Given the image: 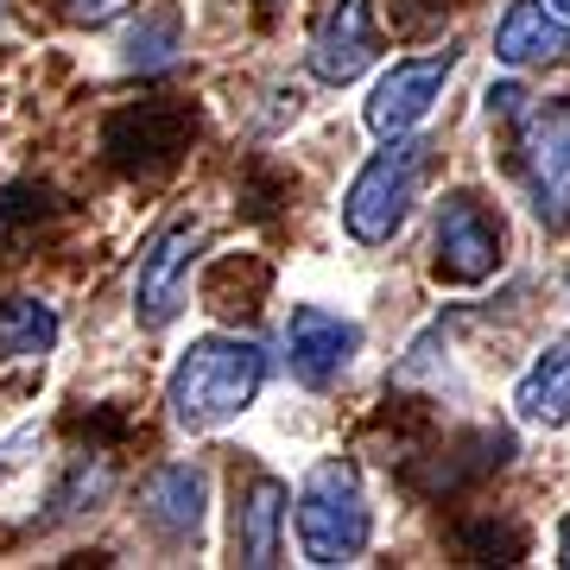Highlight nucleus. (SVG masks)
Returning a JSON list of instances; mask_svg holds the SVG:
<instances>
[{"mask_svg":"<svg viewBox=\"0 0 570 570\" xmlns=\"http://www.w3.org/2000/svg\"><path fill=\"white\" fill-rule=\"evenodd\" d=\"M261 381H266L261 343H247V336H204V343H190L178 355L165 406H171V419L184 431H216L254 406Z\"/></svg>","mask_w":570,"mask_h":570,"instance_id":"f257e3e1","label":"nucleus"},{"mask_svg":"<svg viewBox=\"0 0 570 570\" xmlns=\"http://www.w3.org/2000/svg\"><path fill=\"white\" fill-rule=\"evenodd\" d=\"M431 140H412V134H393L387 153H374V159L355 171L343 197V235L355 247H387L400 228H406L412 204H419V190H425V171H431Z\"/></svg>","mask_w":570,"mask_h":570,"instance_id":"f03ea898","label":"nucleus"},{"mask_svg":"<svg viewBox=\"0 0 570 570\" xmlns=\"http://www.w3.org/2000/svg\"><path fill=\"white\" fill-rule=\"evenodd\" d=\"M367 532H374V513H367L355 463L324 456L298 489V546H305V558L311 564H348L367 546Z\"/></svg>","mask_w":570,"mask_h":570,"instance_id":"7ed1b4c3","label":"nucleus"},{"mask_svg":"<svg viewBox=\"0 0 570 570\" xmlns=\"http://www.w3.org/2000/svg\"><path fill=\"white\" fill-rule=\"evenodd\" d=\"M513 165L527 178L539 228L546 235H570V96L520 108V121H513Z\"/></svg>","mask_w":570,"mask_h":570,"instance_id":"20e7f679","label":"nucleus"},{"mask_svg":"<svg viewBox=\"0 0 570 570\" xmlns=\"http://www.w3.org/2000/svg\"><path fill=\"white\" fill-rule=\"evenodd\" d=\"M197 247H204V223L197 216H178V223H165L140 254V279H134V317L146 330H165L190 305V261H197Z\"/></svg>","mask_w":570,"mask_h":570,"instance_id":"39448f33","label":"nucleus"},{"mask_svg":"<svg viewBox=\"0 0 570 570\" xmlns=\"http://www.w3.org/2000/svg\"><path fill=\"white\" fill-rule=\"evenodd\" d=\"M501 216H494L475 190H456L438 209V228H431V254H438V279L450 285H482L501 266Z\"/></svg>","mask_w":570,"mask_h":570,"instance_id":"423d86ee","label":"nucleus"},{"mask_svg":"<svg viewBox=\"0 0 570 570\" xmlns=\"http://www.w3.org/2000/svg\"><path fill=\"white\" fill-rule=\"evenodd\" d=\"M362 355V324H348L324 305H298L285 317V362L298 374V387L324 393L348 374V362Z\"/></svg>","mask_w":570,"mask_h":570,"instance_id":"0eeeda50","label":"nucleus"},{"mask_svg":"<svg viewBox=\"0 0 570 570\" xmlns=\"http://www.w3.org/2000/svg\"><path fill=\"white\" fill-rule=\"evenodd\" d=\"M450 70H456V51H450V45H444V51H431V58L393 63L387 77L374 82V96H367V134H381V140H393V134H412V127H419L431 108H438Z\"/></svg>","mask_w":570,"mask_h":570,"instance_id":"6e6552de","label":"nucleus"},{"mask_svg":"<svg viewBox=\"0 0 570 570\" xmlns=\"http://www.w3.org/2000/svg\"><path fill=\"white\" fill-rule=\"evenodd\" d=\"M374 51H381V26H374V0H330V13L317 20V32H311V77L330 82V89H343V82H355L374 63Z\"/></svg>","mask_w":570,"mask_h":570,"instance_id":"1a4fd4ad","label":"nucleus"},{"mask_svg":"<svg viewBox=\"0 0 570 570\" xmlns=\"http://www.w3.org/2000/svg\"><path fill=\"white\" fill-rule=\"evenodd\" d=\"M285 508H292V494H285L279 475L273 469H247L242 494H235V551H242V564H254V570L279 564Z\"/></svg>","mask_w":570,"mask_h":570,"instance_id":"9d476101","label":"nucleus"},{"mask_svg":"<svg viewBox=\"0 0 570 570\" xmlns=\"http://www.w3.org/2000/svg\"><path fill=\"white\" fill-rule=\"evenodd\" d=\"M494 58L508 70H527V63H558L570 58V26L551 13L546 0H513L501 26H494Z\"/></svg>","mask_w":570,"mask_h":570,"instance_id":"9b49d317","label":"nucleus"},{"mask_svg":"<svg viewBox=\"0 0 570 570\" xmlns=\"http://www.w3.org/2000/svg\"><path fill=\"white\" fill-rule=\"evenodd\" d=\"M204 508H209V475L197 463H165L146 482V520L165 539H197L204 532Z\"/></svg>","mask_w":570,"mask_h":570,"instance_id":"f8f14e48","label":"nucleus"},{"mask_svg":"<svg viewBox=\"0 0 570 570\" xmlns=\"http://www.w3.org/2000/svg\"><path fill=\"white\" fill-rule=\"evenodd\" d=\"M513 412L527 419V425H570V336H551L546 355L520 374V387H513Z\"/></svg>","mask_w":570,"mask_h":570,"instance_id":"ddd939ff","label":"nucleus"},{"mask_svg":"<svg viewBox=\"0 0 570 570\" xmlns=\"http://www.w3.org/2000/svg\"><path fill=\"white\" fill-rule=\"evenodd\" d=\"M184 134H190V121H184L178 108H140V115H121V121L108 127V153L121 165L134 146H146L140 159H134V171H159V165H171L184 153Z\"/></svg>","mask_w":570,"mask_h":570,"instance_id":"4468645a","label":"nucleus"},{"mask_svg":"<svg viewBox=\"0 0 570 570\" xmlns=\"http://www.w3.org/2000/svg\"><path fill=\"white\" fill-rule=\"evenodd\" d=\"M58 343V311L45 298H7L0 305V362H20V355H45Z\"/></svg>","mask_w":570,"mask_h":570,"instance_id":"2eb2a0df","label":"nucleus"},{"mask_svg":"<svg viewBox=\"0 0 570 570\" xmlns=\"http://www.w3.org/2000/svg\"><path fill=\"white\" fill-rule=\"evenodd\" d=\"M171 45H178V20H171V13H159L146 32H134V39H127V63H134V70H159V63H171Z\"/></svg>","mask_w":570,"mask_h":570,"instance_id":"dca6fc26","label":"nucleus"},{"mask_svg":"<svg viewBox=\"0 0 570 570\" xmlns=\"http://www.w3.org/2000/svg\"><path fill=\"white\" fill-rule=\"evenodd\" d=\"M134 0H63V13L77 26H102V20H115V13H127Z\"/></svg>","mask_w":570,"mask_h":570,"instance_id":"f3484780","label":"nucleus"},{"mask_svg":"<svg viewBox=\"0 0 570 570\" xmlns=\"http://www.w3.org/2000/svg\"><path fill=\"white\" fill-rule=\"evenodd\" d=\"M558 558L570 564V520H564V532H558Z\"/></svg>","mask_w":570,"mask_h":570,"instance_id":"a211bd4d","label":"nucleus"},{"mask_svg":"<svg viewBox=\"0 0 570 570\" xmlns=\"http://www.w3.org/2000/svg\"><path fill=\"white\" fill-rule=\"evenodd\" d=\"M551 13H558V20H570V0H546Z\"/></svg>","mask_w":570,"mask_h":570,"instance_id":"6ab92c4d","label":"nucleus"},{"mask_svg":"<svg viewBox=\"0 0 570 570\" xmlns=\"http://www.w3.org/2000/svg\"><path fill=\"white\" fill-rule=\"evenodd\" d=\"M564 292H570V285H564Z\"/></svg>","mask_w":570,"mask_h":570,"instance_id":"aec40b11","label":"nucleus"}]
</instances>
